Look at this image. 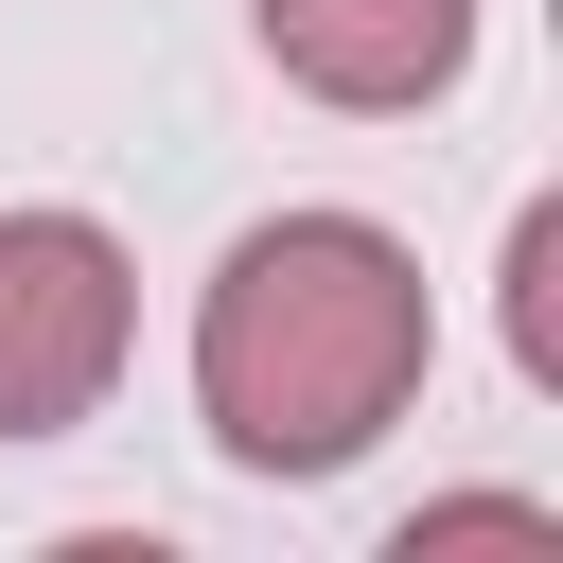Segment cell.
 <instances>
[{
	"label": "cell",
	"instance_id": "obj_1",
	"mask_svg": "<svg viewBox=\"0 0 563 563\" xmlns=\"http://www.w3.org/2000/svg\"><path fill=\"white\" fill-rule=\"evenodd\" d=\"M422 369H440V299H422V246L369 211H264L194 282V422L264 493L352 475L422 405Z\"/></svg>",
	"mask_w": 563,
	"mask_h": 563
},
{
	"label": "cell",
	"instance_id": "obj_3",
	"mask_svg": "<svg viewBox=\"0 0 563 563\" xmlns=\"http://www.w3.org/2000/svg\"><path fill=\"white\" fill-rule=\"evenodd\" d=\"M246 35L282 88H317L352 123H405L475 70V0H246Z\"/></svg>",
	"mask_w": 563,
	"mask_h": 563
},
{
	"label": "cell",
	"instance_id": "obj_4",
	"mask_svg": "<svg viewBox=\"0 0 563 563\" xmlns=\"http://www.w3.org/2000/svg\"><path fill=\"white\" fill-rule=\"evenodd\" d=\"M510 369H528V387H563V194H528V211H510Z\"/></svg>",
	"mask_w": 563,
	"mask_h": 563
},
{
	"label": "cell",
	"instance_id": "obj_2",
	"mask_svg": "<svg viewBox=\"0 0 563 563\" xmlns=\"http://www.w3.org/2000/svg\"><path fill=\"white\" fill-rule=\"evenodd\" d=\"M141 352V264L106 211H0V440H70L106 422Z\"/></svg>",
	"mask_w": 563,
	"mask_h": 563
}]
</instances>
